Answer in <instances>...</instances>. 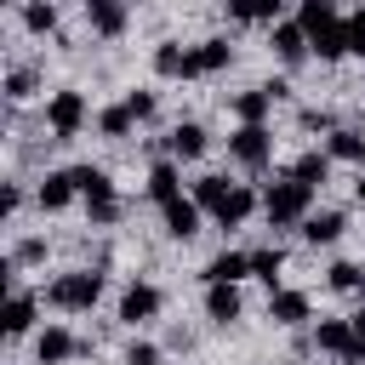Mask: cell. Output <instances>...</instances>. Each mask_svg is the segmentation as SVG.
<instances>
[{"label":"cell","instance_id":"24","mask_svg":"<svg viewBox=\"0 0 365 365\" xmlns=\"http://www.w3.org/2000/svg\"><path fill=\"white\" fill-rule=\"evenodd\" d=\"M228 188H234L228 177H200V182H194V205L217 217V211H222V200H228Z\"/></svg>","mask_w":365,"mask_h":365},{"label":"cell","instance_id":"34","mask_svg":"<svg viewBox=\"0 0 365 365\" xmlns=\"http://www.w3.org/2000/svg\"><path fill=\"white\" fill-rule=\"evenodd\" d=\"M125 108H131V120H148V114H154V91H131Z\"/></svg>","mask_w":365,"mask_h":365},{"label":"cell","instance_id":"30","mask_svg":"<svg viewBox=\"0 0 365 365\" xmlns=\"http://www.w3.org/2000/svg\"><path fill=\"white\" fill-rule=\"evenodd\" d=\"M331 291H365V268L359 262H331Z\"/></svg>","mask_w":365,"mask_h":365},{"label":"cell","instance_id":"8","mask_svg":"<svg viewBox=\"0 0 365 365\" xmlns=\"http://www.w3.org/2000/svg\"><path fill=\"white\" fill-rule=\"evenodd\" d=\"M160 314V291L154 285H125V297H120V319H131V325H143V319H154Z\"/></svg>","mask_w":365,"mask_h":365},{"label":"cell","instance_id":"33","mask_svg":"<svg viewBox=\"0 0 365 365\" xmlns=\"http://www.w3.org/2000/svg\"><path fill=\"white\" fill-rule=\"evenodd\" d=\"M125 365H160V348L154 342H131L125 348Z\"/></svg>","mask_w":365,"mask_h":365},{"label":"cell","instance_id":"21","mask_svg":"<svg viewBox=\"0 0 365 365\" xmlns=\"http://www.w3.org/2000/svg\"><path fill=\"white\" fill-rule=\"evenodd\" d=\"M29 325H34V297L29 291H11L6 297V336H23Z\"/></svg>","mask_w":365,"mask_h":365},{"label":"cell","instance_id":"27","mask_svg":"<svg viewBox=\"0 0 365 365\" xmlns=\"http://www.w3.org/2000/svg\"><path fill=\"white\" fill-rule=\"evenodd\" d=\"M279 268H285V251H279V245H262V251H251V274H257L262 285H279Z\"/></svg>","mask_w":365,"mask_h":365},{"label":"cell","instance_id":"23","mask_svg":"<svg viewBox=\"0 0 365 365\" xmlns=\"http://www.w3.org/2000/svg\"><path fill=\"white\" fill-rule=\"evenodd\" d=\"M194 63H200V74H217V68L234 63V46H228V40H200V46H194Z\"/></svg>","mask_w":365,"mask_h":365},{"label":"cell","instance_id":"22","mask_svg":"<svg viewBox=\"0 0 365 365\" xmlns=\"http://www.w3.org/2000/svg\"><path fill=\"white\" fill-rule=\"evenodd\" d=\"M86 17H91L97 34H120V29H125V6H114V0H91Z\"/></svg>","mask_w":365,"mask_h":365},{"label":"cell","instance_id":"28","mask_svg":"<svg viewBox=\"0 0 365 365\" xmlns=\"http://www.w3.org/2000/svg\"><path fill=\"white\" fill-rule=\"evenodd\" d=\"M23 29H29V34H51V29H57V6L29 0V6H23Z\"/></svg>","mask_w":365,"mask_h":365},{"label":"cell","instance_id":"32","mask_svg":"<svg viewBox=\"0 0 365 365\" xmlns=\"http://www.w3.org/2000/svg\"><path fill=\"white\" fill-rule=\"evenodd\" d=\"M97 125H103V137H125V131H131V108H125V103H114V108H103V114H97Z\"/></svg>","mask_w":365,"mask_h":365},{"label":"cell","instance_id":"2","mask_svg":"<svg viewBox=\"0 0 365 365\" xmlns=\"http://www.w3.org/2000/svg\"><path fill=\"white\" fill-rule=\"evenodd\" d=\"M97 297H103V274L97 268H74V274H57L51 279V302L68 308V314H86Z\"/></svg>","mask_w":365,"mask_h":365},{"label":"cell","instance_id":"35","mask_svg":"<svg viewBox=\"0 0 365 365\" xmlns=\"http://www.w3.org/2000/svg\"><path fill=\"white\" fill-rule=\"evenodd\" d=\"M348 51H359V57H365V11H354V17H348Z\"/></svg>","mask_w":365,"mask_h":365},{"label":"cell","instance_id":"17","mask_svg":"<svg viewBox=\"0 0 365 365\" xmlns=\"http://www.w3.org/2000/svg\"><path fill=\"white\" fill-rule=\"evenodd\" d=\"M342 228H348L342 211H319V217L302 222V240H308V245H331V240H342Z\"/></svg>","mask_w":365,"mask_h":365},{"label":"cell","instance_id":"16","mask_svg":"<svg viewBox=\"0 0 365 365\" xmlns=\"http://www.w3.org/2000/svg\"><path fill=\"white\" fill-rule=\"evenodd\" d=\"M268 108H274V91H268V86H257V91H240V97H234V114H240V125H262V120H268Z\"/></svg>","mask_w":365,"mask_h":365},{"label":"cell","instance_id":"4","mask_svg":"<svg viewBox=\"0 0 365 365\" xmlns=\"http://www.w3.org/2000/svg\"><path fill=\"white\" fill-rule=\"evenodd\" d=\"M228 154H234L240 165L262 171V165H268V154H274V131H268V125H240V131L228 137Z\"/></svg>","mask_w":365,"mask_h":365},{"label":"cell","instance_id":"10","mask_svg":"<svg viewBox=\"0 0 365 365\" xmlns=\"http://www.w3.org/2000/svg\"><path fill=\"white\" fill-rule=\"evenodd\" d=\"M74 188L86 194V205H114V182L97 165H74Z\"/></svg>","mask_w":365,"mask_h":365},{"label":"cell","instance_id":"18","mask_svg":"<svg viewBox=\"0 0 365 365\" xmlns=\"http://www.w3.org/2000/svg\"><path fill=\"white\" fill-rule=\"evenodd\" d=\"M268 319L302 325V319H308V297H302V291H274V297H268Z\"/></svg>","mask_w":365,"mask_h":365},{"label":"cell","instance_id":"29","mask_svg":"<svg viewBox=\"0 0 365 365\" xmlns=\"http://www.w3.org/2000/svg\"><path fill=\"white\" fill-rule=\"evenodd\" d=\"M331 160H365V137L359 131H331Z\"/></svg>","mask_w":365,"mask_h":365},{"label":"cell","instance_id":"36","mask_svg":"<svg viewBox=\"0 0 365 365\" xmlns=\"http://www.w3.org/2000/svg\"><path fill=\"white\" fill-rule=\"evenodd\" d=\"M40 257H46V240H23L17 245V262H40Z\"/></svg>","mask_w":365,"mask_h":365},{"label":"cell","instance_id":"20","mask_svg":"<svg viewBox=\"0 0 365 365\" xmlns=\"http://www.w3.org/2000/svg\"><path fill=\"white\" fill-rule=\"evenodd\" d=\"M148 200H160V205L182 200V194H177V165H171V160H154V171H148Z\"/></svg>","mask_w":365,"mask_h":365},{"label":"cell","instance_id":"26","mask_svg":"<svg viewBox=\"0 0 365 365\" xmlns=\"http://www.w3.org/2000/svg\"><path fill=\"white\" fill-rule=\"evenodd\" d=\"M325 177H331V154H302V160L291 165V182H302V188L325 182Z\"/></svg>","mask_w":365,"mask_h":365},{"label":"cell","instance_id":"7","mask_svg":"<svg viewBox=\"0 0 365 365\" xmlns=\"http://www.w3.org/2000/svg\"><path fill=\"white\" fill-rule=\"evenodd\" d=\"M245 274H251V257L245 251H217L205 262V285H240Z\"/></svg>","mask_w":365,"mask_h":365},{"label":"cell","instance_id":"14","mask_svg":"<svg viewBox=\"0 0 365 365\" xmlns=\"http://www.w3.org/2000/svg\"><path fill=\"white\" fill-rule=\"evenodd\" d=\"M165 148H171L177 160H200V154H205V125H194V120H182V125H171V137H165Z\"/></svg>","mask_w":365,"mask_h":365},{"label":"cell","instance_id":"38","mask_svg":"<svg viewBox=\"0 0 365 365\" xmlns=\"http://www.w3.org/2000/svg\"><path fill=\"white\" fill-rule=\"evenodd\" d=\"M354 194H359V205H365V171H359V182H354Z\"/></svg>","mask_w":365,"mask_h":365},{"label":"cell","instance_id":"12","mask_svg":"<svg viewBox=\"0 0 365 365\" xmlns=\"http://www.w3.org/2000/svg\"><path fill=\"white\" fill-rule=\"evenodd\" d=\"M240 285H205V314L217 319V325H234L240 319Z\"/></svg>","mask_w":365,"mask_h":365},{"label":"cell","instance_id":"13","mask_svg":"<svg viewBox=\"0 0 365 365\" xmlns=\"http://www.w3.org/2000/svg\"><path fill=\"white\" fill-rule=\"evenodd\" d=\"M74 348H80V342H74L63 325H46V331H40V342H34V359H40V365H63Z\"/></svg>","mask_w":365,"mask_h":365},{"label":"cell","instance_id":"31","mask_svg":"<svg viewBox=\"0 0 365 365\" xmlns=\"http://www.w3.org/2000/svg\"><path fill=\"white\" fill-rule=\"evenodd\" d=\"M34 86H40V74H34V68H11V74H6V97H11V103L34 97Z\"/></svg>","mask_w":365,"mask_h":365},{"label":"cell","instance_id":"37","mask_svg":"<svg viewBox=\"0 0 365 365\" xmlns=\"http://www.w3.org/2000/svg\"><path fill=\"white\" fill-rule=\"evenodd\" d=\"M348 325H354V336H359V342H365V308H359V314H354V319H348Z\"/></svg>","mask_w":365,"mask_h":365},{"label":"cell","instance_id":"15","mask_svg":"<svg viewBox=\"0 0 365 365\" xmlns=\"http://www.w3.org/2000/svg\"><path fill=\"white\" fill-rule=\"evenodd\" d=\"M160 211H165V234H171V240L200 234V205H194V200H171V205H160Z\"/></svg>","mask_w":365,"mask_h":365},{"label":"cell","instance_id":"3","mask_svg":"<svg viewBox=\"0 0 365 365\" xmlns=\"http://www.w3.org/2000/svg\"><path fill=\"white\" fill-rule=\"evenodd\" d=\"M308 200H314V188H302V182H274L268 194H262V211H268V222L274 228H291V222H302L308 217Z\"/></svg>","mask_w":365,"mask_h":365},{"label":"cell","instance_id":"9","mask_svg":"<svg viewBox=\"0 0 365 365\" xmlns=\"http://www.w3.org/2000/svg\"><path fill=\"white\" fill-rule=\"evenodd\" d=\"M154 68L165 74V80H188V74H200V63H194V51H182L177 40H165V46H154Z\"/></svg>","mask_w":365,"mask_h":365},{"label":"cell","instance_id":"6","mask_svg":"<svg viewBox=\"0 0 365 365\" xmlns=\"http://www.w3.org/2000/svg\"><path fill=\"white\" fill-rule=\"evenodd\" d=\"M46 125H51L57 137H80V125H86V97H80V91H57V97L46 103Z\"/></svg>","mask_w":365,"mask_h":365},{"label":"cell","instance_id":"11","mask_svg":"<svg viewBox=\"0 0 365 365\" xmlns=\"http://www.w3.org/2000/svg\"><path fill=\"white\" fill-rule=\"evenodd\" d=\"M74 194H80V188H74V171H46V182H40L34 200H40V211H63Z\"/></svg>","mask_w":365,"mask_h":365},{"label":"cell","instance_id":"19","mask_svg":"<svg viewBox=\"0 0 365 365\" xmlns=\"http://www.w3.org/2000/svg\"><path fill=\"white\" fill-rule=\"evenodd\" d=\"M274 51H279L285 63H302V57H308V34H302L297 23H274Z\"/></svg>","mask_w":365,"mask_h":365},{"label":"cell","instance_id":"25","mask_svg":"<svg viewBox=\"0 0 365 365\" xmlns=\"http://www.w3.org/2000/svg\"><path fill=\"white\" fill-rule=\"evenodd\" d=\"M251 205H257V200H251V188H240V182H234V188H228V200H222V211H217V222H222V228H240V222L251 217Z\"/></svg>","mask_w":365,"mask_h":365},{"label":"cell","instance_id":"1","mask_svg":"<svg viewBox=\"0 0 365 365\" xmlns=\"http://www.w3.org/2000/svg\"><path fill=\"white\" fill-rule=\"evenodd\" d=\"M297 29L308 34V46H314L325 63L348 51V17H336V6H331V0H308V6L297 11Z\"/></svg>","mask_w":365,"mask_h":365},{"label":"cell","instance_id":"5","mask_svg":"<svg viewBox=\"0 0 365 365\" xmlns=\"http://www.w3.org/2000/svg\"><path fill=\"white\" fill-rule=\"evenodd\" d=\"M319 348H325V354H336L342 365H365V342L354 336V325H348V319H319Z\"/></svg>","mask_w":365,"mask_h":365}]
</instances>
